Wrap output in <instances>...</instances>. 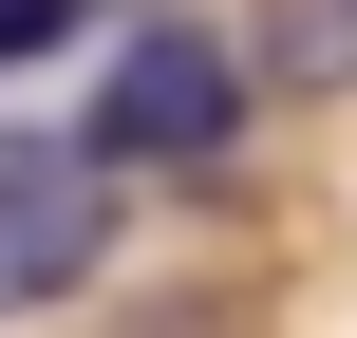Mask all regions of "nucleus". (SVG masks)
Listing matches in <instances>:
<instances>
[{"mask_svg":"<svg viewBox=\"0 0 357 338\" xmlns=\"http://www.w3.org/2000/svg\"><path fill=\"white\" fill-rule=\"evenodd\" d=\"M226 132H245V56L207 19H132L94 75V169H207Z\"/></svg>","mask_w":357,"mask_h":338,"instance_id":"1","label":"nucleus"},{"mask_svg":"<svg viewBox=\"0 0 357 338\" xmlns=\"http://www.w3.org/2000/svg\"><path fill=\"white\" fill-rule=\"evenodd\" d=\"M94 263H113V169H94V132H38V113H0V320L75 301Z\"/></svg>","mask_w":357,"mask_h":338,"instance_id":"2","label":"nucleus"},{"mask_svg":"<svg viewBox=\"0 0 357 338\" xmlns=\"http://www.w3.org/2000/svg\"><path fill=\"white\" fill-rule=\"evenodd\" d=\"M282 75H357V0H282Z\"/></svg>","mask_w":357,"mask_h":338,"instance_id":"3","label":"nucleus"}]
</instances>
